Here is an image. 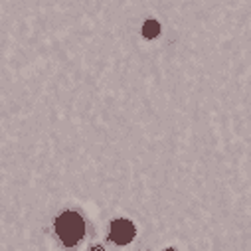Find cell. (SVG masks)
<instances>
[{"label":"cell","instance_id":"obj_1","mask_svg":"<svg viewBox=\"0 0 251 251\" xmlns=\"http://www.w3.org/2000/svg\"><path fill=\"white\" fill-rule=\"evenodd\" d=\"M56 231L66 245H75L85 233V222L77 212H66L56 220Z\"/></svg>","mask_w":251,"mask_h":251},{"label":"cell","instance_id":"obj_2","mask_svg":"<svg viewBox=\"0 0 251 251\" xmlns=\"http://www.w3.org/2000/svg\"><path fill=\"white\" fill-rule=\"evenodd\" d=\"M111 239L119 245H127L133 241L135 237V226L129 220H115L111 224V231H109Z\"/></svg>","mask_w":251,"mask_h":251},{"label":"cell","instance_id":"obj_3","mask_svg":"<svg viewBox=\"0 0 251 251\" xmlns=\"http://www.w3.org/2000/svg\"><path fill=\"white\" fill-rule=\"evenodd\" d=\"M160 34V24L157 20H146L144 26H142V36L148 38V40H153Z\"/></svg>","mask_w":251,"mask_h":251},{"label":"cell","instance_id":"obj_4","mask_svg":"<svg viewBox=\"0 0 251 251\" xmlns=\"http://www.w3.org/2000/svg\"><path fill=\"white\" fill-rule=\"evenodd\" d=\"M166 251H172V249H166Z\"/></svg>","mask_w":251,"mask_h":251}]
</instances>
